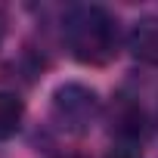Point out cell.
I'll use <instances>...</instances> for the list:
<instances>
[{"label": "cell", "mask_w": 158, "mask_h": 158, "mask_svg": "<svg viewBox=\"0 0 158 158\" xmlns=\"http://www.w3.org/2000/svg\"><path fill=\"white\" fill-rule=\"evenodd\" d=\"M62 37L68 53L81 65H106L115 59L121 31L118 19L99 3H77L68 6L62 19Z\"/></svg>", "instance_id": "1"}, {"label": "cell", "mask_w": 158, "mask_h": 158, "mask_svg": "<svg viewBox=\"0 0 158 158\" xmlns=\"http://www.w3.org/2000/svg\"><path fill=\"white\" fill-rule=\"evenodd\" d=\"M50 115L59 130L84 133V130H90V124L99 115V96H96V90H90L87 84H77V81L59 84L50 99Z\"/></svg>", "instance_id": "2"}, {"label": "cell", "mask_w": 158, "mask_h": 158, "mask_svg": "<svg viewBox=\"0 0 158 158\" xmlns=\"http://www.w3.org/2000/svg\"><path fill=\"white\" fill-rule=\"evenodd\" d=\"M127 47L133 53V59L146 62V65H158V16H143L133 22Z\"/></svg>", "instance_id": "3"}, {"label": "cell", "mask_w": 158, "mask_h": 158, "mask_svg": "<svg viewBox=\"0 0 158 158\" xmlns=\"http://www.w3.org/2000/svg\"><path fill=\"white\" fill-rule=\"evenodd\" d=\"M112 133H118L121 139H139L146 133V118H143V109L136 102H118L112 109Z\"/></svg>", "instance_id": "4"}, {"label": "cell", "mask_w": 158, "mask_h": 158, "mask_svg": "<svg viewBox=\"0 0 158 158\" xmlns=\"http://www.w3.org/2000/svg\"><path fill=\"white\" fill-rule=\"evenodd\" d=\"M22 118H25V102L16 93L0 90V139H13L22 127Z\"/></svg>", "instance_id": "5"}, {"label": "cell", "mask_w": 158, "mask_h": 158, "mask_svg": "<svg viewBox=\"0 0 158 158\" xmlns=\"http://www.w3.org/2000/svg\"><path fill=\"white\" fill-rule=\"evenodd\" d=\"M106 158H139V155L133 152V146H118V149H112Z\"/></svg>", "instance_id": "6"}, {"label": "cell", "mask_w": 158, "mask_h": 158, "mask_svg": "<svg viewBox=\"0 0 158 158\" xmlns=\"http://www.w3.org/2000/svg\"><path fill=\"white\" fill-rule=\"evenodd\" d=\"M59 158H81V155H59Z\"/></svg>", "instance_id": "7"}]
</instances>
